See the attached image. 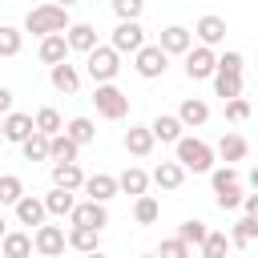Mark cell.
I'll return each mask as SVG.
<instances>
[{
    "label": "cell",
    "instance_id": "obj_1",
    "mask_svg": "<svg viewBox=\"0 0 258 258\" xmlns=\"http://www.w3.org/2000/svg\"><path fill=\"white\" fill-rule=\"evenodd\" d=\"M73 28V20H69V8H60V4H36L28 16H24V32H32V36H56V32H69Z\"/></svg>",
    "mask_w": 258,
    "mask_h": 258
},
{
    "label": "cell",
    "instance_id": "obj_2",
    "mask_svg": "<svg viewBox=\"0 0 258 258\" xmlns=\"http://www.w3.org/2000/svg\"><path fill=\"white\" fill-rule=\"evenodd\" d=\"M173 149H177L173 161H177L185 173H214V157H218V149L206 145L202 137H181Z\"/></svg>",
    "mask_w": 258,
    "mask_h": 258
},
{
    "label": "cell",
    "instance_id": "obj_3",
    "mask_svg": "<svg viewBox=\"0 0 258 258\" xmlns=\"http://www.w3.org/2000/svg\"><path fill=\"white\" fill-rule=\"evenodd\" d=\"M85 73L93 77V85H113V77L121 73V52L113 44H97L85 56Z\"/></svg>",
    "mask_w": 258,
    "mask_h": 258
},
{
    "label": "cell",
    "instance_id": "obj_4",
    "mask_svg": "<svg viewBox=\"0 0 258 258\" xmlns=\"http://www.w3.org/2000/svg\"><path fill=\"white\" fill-rule=\"evenodd\" d=\"M93 105H97V113H101L105 121H121V117L129 113V97H125L117 85H97Z\"/></svg>",
    "mask_w": 258,
    "mask_h": 258
},
{
    "label": "cell",
    "instance_id": "obj_5",
    "mask_svg": "<svg viewBox=\"0 0 258 258\" xmlns=\"http://www.w3.org/2000/svg\"><path fill=\"white\" fill-rule=\"evenodd\" d=\"M133 69H137V77H145V81H157V77H165V69H169V56H165V48H161V44H145V48L133 56Z\"/></svg>",
    "mask_w": 258,
    "mask_h": 258
},
{
    "label": "cell",
    "instance_id": "obj_6",
    "mask_svg": "<svg viewBox=\"0 0 258 258\" xmlns=\"http://www.w3.org/2000/svg\"><path fill=\"white\" fill-rule=\"evenodd\" d=\"M32 246H36L40 258H60L64 246H69V234H64V226H48V222H44V226H36Z\"/></svg>",
    "mask_w": 258,
    "mask_h": 258
},
{
    "label": "cell",
    "instance_id": "obj_7",
    "mask_svg": "<svg viewBox=\"0 0 258 258\" xmlns=\"http://www.w3.org/2000/svg\"><path fill=\"white\" fill-rule=\"evenodd\" d=\"M117 52H141L145 48V28H141V20H117V28H113V40H109Z\"/></svg>",
    "mask_w": 258,
    "mask_h": 258
},
{
    "label": "cell",
    "instance_id": "obj_8",
    "mask_svg": "<svg viewBox=\"0 0 258 258\" xmlns=\"http://www.w3.org/2000/svg\"><path fill=\"white\" fill-rule=\"evenodd\" d=\"M214 73H218V56H214V48L194 44V48L185 52V77H189V81H210Z\"/></svg>",
    "mask_w": 258,
    "mask_h": 258
},
{
    "label": "cell",
    "instance_id": "obj_9",
    "mask_svg": "<svg viewBox=\"0 0 258 258\" xmlns=\"http://www.w3.org/2000/svg\"><path fill=\"white\" fill-rule=\"evenodd\" d=\"M157 44L165 48V56H185L194 48V32L185 24H169V28H161V40Z\"/></svg>",
    "mask_w": 258,
    "mask_h": 258
},
{
    "label": "cell",
    "instance_id": "obj_10",
    "mask_svg": "<svg viewBox=\"0 0 258 258\" xmlns=\"http://www.w3.org/2000/svg\"><path fill=\"white\" fill-rule=\"evenodd\" d=\"M73 226H89V230H105L109 226V210L101 202H77V210L69 214Z\"/></svg>",
    "mask_w": 258,
    "mask_h": 258
},
{
    "label": "cell",
    "instance_id": "obj_11",
    "mask_svg": "<svg viewBox=\"0 0 258 258\" xmlns=\"http://www.w3.org/2000/svg\"><path fill=\"white\" fill-rule=\"evenodd\" d=\"M52 185L77 194V189H85V169L77 161H52Z\"/></svg>",
    "mask_w": 258,
    "mask_h": 258
},
{
    "label": "cell",
    "instance_id": "obj_12",
    "mask_svg": "<svg viewBox=\"0 0 258 258\" xmlns=\"http://www.w3.org/2000/svg\"><path fill=\"white\" fill-rule=\"evenodd\" d=\"M194 36H198V44L214 48V44H222V40H226V20H222V16H214V12H206V16L194 24Z\"/></svg>",
    "mask_w": 258,
    "mask_h": 258
},
{
    "label": "cell",
    "instance_id": "obj_13",
    "mask_svg": "<svg viewBox=\"0 0 258 258\" xmlns=\"http://www.w3.org/2000/svg\"><path fill=\"white\" fill-rule=\"evenodd\" d=\"M48 81H52V89H56V93L73 97V93L81 89V69H77V64H69V60H64V64H52V69H48Z\"/></svg>",
    "mask_w": 258,
    "mask_h": 258
},
{
    "label": "cell",
    "instance_id": "obj_14",
    "mask_svg": "<svg viewBox=\"0 0 258 258\" xmlns=\"http://www.w3.org/2000/svg\"><path fill=\"white\" fill-rule=\"evenodd\" d=\"M32 133H36V121H32L28 113H16V109H12V113L4 117V141H16V145H24Z\"/></svg>",
    "mask_w": 258,
    "mask_h": 258
},
{
    "label": "cell",
    "instance_id": "obj_15",
    "mask_svg": "<svg viewBox=\"0 0 258 258\" xmlns=\"http://www.w3.org/2000/svg\"><path fill=\"white\" fill-rule=\"evenodd\" d=\"M149 129H153V137H157V141H165V145H177V141L185 137V133H181L185 125L177 121V113H157V117L149 121Z\"/></svg>",
    "mask_w": 258,
    "mask_h": 258
},
{
    "label": "cell",
    "instance_id": "obj_16",
    "mask_svg": "<svg viewBox=\"0 0 258 258\" xmlns=\"http://www.w3.org/2000/svg\"><path fill=\"white\" fill-rule=\"evenodd\" d=\"M85 194H89V202H109V198H117L121 194V185H117V177L113 173H93V177H85Z\"/></svg>",
    "mask_w": 258,
    "mask_h": 258
},
{
    "label": "cell",
    "instance_id": "obj_17",
    "mask_svg": "<svg viewBox=\"0 0 258 258\" xmlns=\"http://www.w3.org/2000/svg\"><path fill=\"white\" fill-rule=\"evenodd\" d=\"M12 210H16V222H20V226H44V218H48L44 198H32V194H24Z\"/></svg>",
    "mask_w": 258,
    "mask_h": 258
},
{
    "label": "cell",
    "instance_id": "obj_18",
    "mask_svg": "<svg viewBox=\"0 0 258 258\" xmlns=\"http://www.w3.org/2000/svg\"><path fill=\"white\" fill-rule=\"evenodd\" d=\"M177 121H181L185 129H198V125L210 121V105H206L202 97H185V101L177 105Z\"/></svg>",
    "mask_w": 258,
    "mask_h": 258
},
{
    "label": "cell",
    "instance_id": "obj_19",
    "mask_svg": "<svg viewBox=\"0 0 258 258\" xmlns=\"http://www.w3.org/2000/svg\"><path fill=\"white\" fill-rule=\"evenodd\" d=\"M153 141H157V137H153L149 125H129V129H125V149H129L133 157H149V153H153Z\"/></svg>",
    "mask_w": 258,
    "mask_h": 258
},
{
    "label": "cell",
    "instance_id": "obj_20",
    "mask_svg": "<svg viewBox=\"0 0 258 258\" xmlns=\"http://www.w3.org/2000/svg\"><path fill=\"white\" fill-rule=\"evenodd\" d=\"M149 181L157 185V189H165V194H173V189H181V181H185V169L177 165V161H161L153 173H149Z\"/></svg>",
    "mask_w": 258,
    "mask_h": 258
},
{
    "label": "cell",
    "instance_id": "obj_21",
    "mask_svg": "<svg viewBox=\"0 0 258 258\" xmlns=\"http://www.w3.org/2000/svg\"><path fill=\"white\" fill-rule=\"evenodd\" d=\"M64 40H69V52H85V56H89V52L97 48V28L81 20V24H73V28L64 32Z\"/></svg>",
    "mask_w": 258,
    "mask_h": 258
},
{
    "label": "cell",
    "instance_id": "obj_22",
    "mask_svg": "<svg viewBox=\"0 0 258 258\" xmlns=\"http://www.w3.org/2000/svg\"><path fill=\"white\" fill-rule=\"evenodd\" d=\"M36 56L52 69V64H64L69 60V40H64V32H56V36H44L40 40V48H36Z\"/></svg>",
    "mask_w": 258,
    "mask_h": 258
},
{
    "label": "cell",
    "instance_id": "obj_23",
    "mask_svg": "<svg viewBox=\"0 0 258 258\" xmlns=\"http://www.w3.org/2000/svg\"><path fill=\"white\" fill-rule=\"evenodd\" d=\"M32 234L24 230H8L4 234V246H0V258H32Z\"/></svg>",
    "mask_w": 258,
    "mask_h": 258
},
{
    "label": "cell",
    "instance_id": "obj_24",
    "mask_svg": "<svg viewBox=\"0 0 258 258\" xmlns=\"http://www.w3.org/2000/svg\"><path fill=\"white\" fill-rule=\"evenodd\" d=\"M250 153V145H246V137L242 133H226L222 141H218V157L226 161V165H234V161H242Z\"/></svg>",
    "mask_w": 258,
    "mask_h": 258
},
{
    "label": "cell",
    "instance_id": "obj_25",
    "mask_svg": "<svg viewBox=\"0 0 258 258\" xmlns=\"http://www.w3.org/2000/svg\"><path fill=\"white\" fill-rule=\"evenodd\" d=\"M44 210H48L52 218H69V214L77 210V198H73L69 189H56V185H52V189L44 194Z\"/></svg>",
    "mask_w": 258,
    "mask_h": 258
},
{
    "label": "cell",
    "instance_id": "obj_26",
    "mask_svg": "<svg viewBox=\"0 0 258 258\" xmlns=\"http://www.w3.org/2000/svg\"><path fill=\"white\" fill-rule=\"evenodd\" d=\"M117 185H121L125 194H133V198H145V189H149V173H145L141 165H129V169L117 177Z\"/></svg>",
    "mask_w": 258,
    "mask_h": 258
},
{
    "label": "cell",
    "instance_id": "obj_27",
    "mask_svg": "<svg viewBox=\"0 0 258 258\" xmlns=\"http://www.w3.org/2000/svg\"><path fill=\"white\" fill-rule=\"evenodd\" d=\"M101 242V230H89V226H69V246L81 250V254H93Z\"/></svg>",
    "mask_w": 258,
    "mask_h": 258
},
{
    "label": "cell",
    "instance_id": "obj_28",
    "mask_svg": "<svg viewBox=\"0 0 258 258\" xmlns=\"http://www.w3.org/2000/svg\"><path fill=\"white\" fill-rule=\"evenodd\" d=\"M36 133H44V137H56V133H64V121H60V113L52 109V105H44V109H36Z\"/></svg>",
    "mask_w": 258,
    "mask_h": 258
},
{
    "label": "cell",
    "instance_id": "obj_29",
    "mask_svg": "<svg viewBox=\"0 0 258 258\" xmlns=\"http://www.w3.org/2000/svg\"><path fill=\"white\" fill-rule=\"evenodd\" d=\"M77 153H81V145H77L69 133H56V137L48 141V157H52V161H77Z\"/></svg>",
    "mask_w": 258,
    "mask_h": 258
},
{
    "label": "cell",
    "instance_id": "obj_30",
    "mask_svg": "<svg viewBox=\"0 0 258 258\" xmlns=\"http://www.w3.org/2000/svg\"><path fill=\"white\" fill-rule=\"evenodd\" d=\"M157 218H161V206H157L153 194H145V198L133 202V222H137V226H153Z\"/></svg>",
    "mask_w": 258,
    "mask_h": 258
},
{
    "label": "cell",
    "instance_id": "obj_31",
    "mask_svg": "<svg viewBox=\"0 0 258 258\" xmlns=\"http://www.w3.org/2000/svg\"><path fill=\"white\" fill-rule=\"evenodd\" d=\"M177 238H181L185 246H202V242L210 238V226H206L202 218H185V222L177 226Z\"/></svg>",
    "mask_w": 258,
    "mask_h": 258
},
{
    "label": "cell",
    "instance_id": "obj_32",
    "mask_svg": "<svg viewBox=\"0 0 258 258\" xmlns=\"http://www.w3.org/2000/svg\"><path fill=\"white\" fill-rule=\"evenodd\" d=\"M254 238H258V222H254V218H238V222L230 226V246L246 250V246H250Z\"/></svg>",
    "mask_w": 258,
    "mask_h": 258
},
{
    "label": "cell",
    "instance_id": "obj_33",
    "mask_svg": "<svg viewBox=\"0 0 258 258\" xmlns=\"http://www.w3.org/2000/svg\"><path fill=\"white\" fill-rule=\"evenodd\" d=\"M64 133H69L77 145H89V141H97V125H93V117H73V121L64 125Z\"/></svg>",
    "mask_w": 258,
    "mask_h": 258
},
{
    "label": "cell",
    "instance_id": "obj_34",
    "mask_svg": "<svg viewBox=\"0 0 258 258\" xmlns=\"http://www.w3.org/2000/svg\"><path fill=\"white\" fill-rule=\"evenodd\" d=\"M48 141H52V137H44V133H32V137L20 145L24 161H52V157H48Z\"/></svg>",
    "mask_w": 258,
    "mask_h": 258
},
{
    "label": "cell",
    "instance_id": "obj_35",
    "mask_svg": "<svg viewBox=\"0 0 258 258\" xmlns=\"http://www.w3.org/2000/svg\"><path fill=\"white\" fill-rule=\"evenodd\" d=\"M24 198V181L16 173H0V206H16Z\"/></svg>",
    "mask_w": 258,
    "mask_h": 258
},
{
    "label": "cell",
    "instance_id": "obj_36",
    "mask_svg": "<svg viewBox=\"0 0 258 258\" xmlns=\"http://www.w3.org/2000/svg\"><path fill=\"white\" fill-rule=\"evenodd\" d=\"M24 48V32L12 24H0V56H20Z\"/></svg>",
    "mask_w": 258,
    "mask_h": 258
},
{
    "label": "cell",
    "instance_id": "obj_37",
    "mask_svg": "<svg viewBox=\"0 0 258 258\" xmlns=\"http://www.w3.org/2000/svg\"><path fill=\"white\" fill-rule=\"evenodd\" d=\"M214 93L222 101H234L242 97V77H230V73H214Z\"/></svg>",
    "mask_w": 258,
    "mask_h": 258
},
{
    "label": "cell",
    "instance_id": "obj_38",
    "mask_svg": "<svg viewBox=\"0 0 258 258\" xmlns=\"http://www.w3.org/2000/svg\"><path fill=\"white\" fill-rule=\"evenodd\" d=\"M226 254H230V234L210 230V238L202 242V258H226Z\"/></svg>",
    "mask_w": 258,
    "mask_h": 258
},
{
    "label": "cell",
    "instance_id": "obj_39",
    "mask_svg": "<svg viewBox=\"0 0 258 258\" xmlns=\"http://www.w3.org/2000/svg\"><path fill=\"white\" fill-rule=\"evenodd\" d=\"M214 202H218V210H238L246 202V194H242V185H218L214 189Z\"/></svg>",
    "mask_w": 258,
    "mask_h": 258
},
{
    "label": "cell",
    "instance_id": "obj_40",
    "mask_svg": "<svg viewBox=\"0 0 258 258\" xmlns=\"http://www.w3.org/2000/svg\"><path fill=\"white\" fill-rule=\"evenodd\" d=\"M113 12H117V20H141L145 0H113Z\"/></svg>",
    "mask_w": 258,
    "mask_h": 258
},
{
    "label": "cell",
    "instance_id": "obj_41",
    "mask_svg": "<svg viewBox=\"0 0 258 258\" xmlns=\"http://www.w3.org/2000/svg\"><path fill=\"white\" fill-rule=\"evenodd\" d=\"M242 64H246V60H242V52H238V48H230V52H222V56H218V73L242 77Z\"/></svg>",
    "mask_w": 258,
    "mask_h": 258
},
{
    "label": "cell",
    "instance_id": "obj_42",
    "mask_svg": "<svg viewBox=\"0 0 258 258\" xmlns=\"http://www.w3.org/2000/svg\"><path fill=\"white\" fill-rule=\"evenodd\" d=\"M226 121H234V125L250 121V101H246V97H234V101H226Z\"/></svg>",
    "mask_w": 258,
    "mask_h": 258
},
{
    "label": "cell",
    "instance_id": "obj_43",
    "mask_svg": "<svg viewBox=\"0 0 258 258\" xmlns=\"http://www.w3.org/2000/svg\"><path fill=\"white\" fill-rule=\"evenodd\" d=\"M157 254H161V258H194V254H189V246H185V242H181L177 234H173V238H165Z\"/></svg>",
    "mask_w": 258,
    "mask_h": 258
},
{
    "label": "cell",
    "instance_id": "obj_44",
    "mask_svg": "<svg viewBox=\"0 0 258 258\" xmlns=\"http://www.w3.org/2000/svg\"><path fill=\"white\" fill-rule=\"evenodd\" d=\"M210 185H214V189H218V185H238V169H234V165H214Z\"/></svg>",
    "mask_w": 258,
    "mask_h": 258
},
{
    "label": "cell",
    "instance_id": "obj_45",
    "mask_svg": "<svg viewBox=\"0 0 258 258\" xmlns=\"http://www.w3.org/2000/svg\"><path fill=\"white\" fill-rule=\"evenodd\" d=\"M8 113H12V89H8V85H0V121H4Z\"/></svg>",
    "mask_w": 258,
    "mask_h": 258
},
{
    "label": "cell",
    "instance_id": "obj_46",
    "mask_svg": "<svg viewBox=\"0 0 258 258\" xmlns=\"http://www.w3.org/2000/svg\"><path fill=\"white\" fill-rule=\"evenodd\" d=\"M242 210H246V218H254V222H258V194H246Z\"/></svg>",
    "mask_w": 258,
    "mask_h": 258
},
{
    "label": "cell",
    "instance_id": "obj_47",
    "mask_svg": "<svg viewBox=\"0 0 258 258\" xmlns=\"http://www.w3.org/2000/svg\"><path fill=\"white\" fill-rule=\"evenodd\" d=\"M250 185H254V194H258V165L250 169Z\"/></svg>",
    "mask_w": 258,
    "mask_h": 258
},
{
    "label": "cell",
    "instance_id": "obj_48",
    "mask_svg": "<svg viewBox=\"0 0 258 258\" xmlns=\"http://www.w3.org/2000/svg\"><path fill=\"white\" fill-rule=\"evenodd\" d=\"M52 4H60V8H73V4H77V0H52Z\"/></svg>",
    "mask_w": 258,
    "mask_h": 258
},
{
    "label": "cell",
    "instance_id": "obj_49",
    "mask_svg": "<svg viewBox=\"0 0 258 258\" xmlns=\"http://www.w3.org/2000/svg\"><path fill=\"white\" fill-rule=\"evenodd\" d=\"M4 226H8V222H4V214H0V238H4V234H8V230H4Z\"/></svg>",
    "mask_w": 258,
    "mask_h": 258
},
{
    "label": "cell",
    "instance_id": "obj_50",
    "mask_svg": "<svg viewBox=\"0 0 258 258\" xmlns=\"http://www.w3.org/2000/svg\"><path fill=\"white\" fill-rule=\"evenodd\" d=\"M85 258H109V254H101V250H93V254H85Z\"/></svg>",
    "mask_w": 258,
    "mask_h": 258
},
{
    "label": "cell",
    "instance_id": "obj_51",
    "mask_svg": "<svg viewBox=\"0 0 258 258\" xmlns=\"http://www.w3.org/2000/svg\"><path fill=\"white\" fill-rule=\"evenodd\" d=\"M141 258H161V254H141Z\"/></svg>",
    "mask_w": 258,
    "mask_h": 258
},
{
    "label": "cell",
    "instance_id": "obj_52",
    "mask_svg": "<svg viewBox=\"0 0 258 258\" xmlns=\"http://www.w3.org/2000/svg\"><path fill=\"white\" fill-rule=\"evenodd\" d=\"M0 141H4V121H0Z\"/></svg>",
    "mask_w": 258,
    "mask_h": 258
},
{
    "label": "cell",
    "instance_id": "obj_53",
    "mask_svg": "<svg viewBox=\"0 0 258 258\" xmlns=\"http://www.w3.org/2000/svg\"><path fill=\"white\" fill-rule=\"evenodd\" d=\"M0 246H4V238H0Z\"/></svg>",
    "mask_w": 258,
    "mask_h": 258
}]
</instances>
